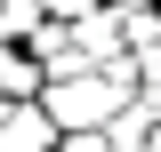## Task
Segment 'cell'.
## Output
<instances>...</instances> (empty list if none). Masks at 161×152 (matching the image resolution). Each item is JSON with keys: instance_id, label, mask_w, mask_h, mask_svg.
Instances as JSON below:
<instances>
[{"instance_id": "cell-1", "label": "cell", "mask_w": 161, "mask_h": 152, "mask_svg": "<svg viewBox=\"0 0 161 152\" xmlns=\"http://www.w3.org/2000/svg\"><path fill=\"white\" fill-rule=\"evenodd\" d=\"M40 104H48V120H57V128H105V120L129 104V88H121L105 64H80V72H48Z\"/></svg>"}, {"instance_id": "cell-2", "label": "cell", "mask_w": 161, "mask_h": 152, "mask_svg": "<svg viewBox=\"0 0 161 152\" xmlns=\"http://www.w3.org/2000/svg\"><path fill=\"white\" fill-rule=\"evenodd\" d=\"M40 88H48V64L16 40H0V96H40Z\"/></svg>"}, {"instance_id": "cell-3", "label": "cell", "mask_w": 161, "mask_h": 152, "mask_svg": "<svg viewBox=\"0 0 161 152\" xmlns=\"http://www.w3.org/2000/svg\"><path fill=\"white\" fill-rule=\"evenodd\" d=\"M153 128H161V120L145 112L137 96H129V104H121V112L105 120V136H113V152H145V144H153Z\"/></svg>"}, {"instance_id": "cell-4", "label": "cell", "mask_w": 161, "mask_h": 152, "mask_svg": "<svg viewBox=\"0 0 161 152\" xmlns=\"http://www.w3.org/2000/svg\"><path fill=\"white\" fill-rule=\"evenodd\" d=\"M40 24H48V0H0V40H16V48H24Z\"/></svg>"}, {"instance_id": "cell-5", "label": "cell", "mask_w": 161, "mask_h": 152, "mask_svg": "<svg viewBox=\"0 0 161 152\" xmlns=\"http://www.w3.org/2000/svg\"><path fill=\"white\" fill-rule=\"evenodd\" d=\"M57 152H113V136H105V128H64Z\"/></svg>"}, {"instance_id": "cell-6", "label": "cell", "mask_w": 161, "mask_h": 152, "mask_svg": "<svg viewBox=\"0 0 161 152\" xmlns=\"http://www.w3.org/2000/svg\"><path fill=\"white\" fill-rule=\"evenodd\" d=\"M113 8H161V0H113Z\"/></svg>"}]
</instances>
